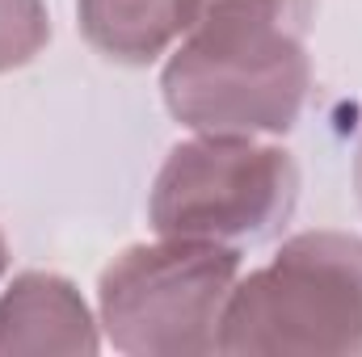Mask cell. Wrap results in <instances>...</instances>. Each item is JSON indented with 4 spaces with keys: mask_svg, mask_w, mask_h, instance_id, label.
<instances>
[{
    "mask_svg": "<svg viewBox=\"0 0 362 357\" xmlns=\"http://www.w3.org/2000/svg\"><path fill=\"white\" fill-rule=\"evenodd\" d=\"M316 0H206L160 72L165 109L185 131L286 135L312 89Z\"/></svg>",
    "mask_w": 362,
    "mask_h": 357,
    "instance_id": "cell-1",
    "label": "cell"
},
{
    "mask_svg": "<svg viewBox=\"0 0 362 357\" xmlns=\"http://www.w3.org/2000/svg\"><path fill=\"white\" fill-rule=\"evenodd\" d=\"M219 353H362V236L299 231L262 269L240 273Z\"/></svg>",
    "mask_w": 362,
    "mask_h": 357,
    "instance_id": "cell-2",
    "label": "cell"
},
{
    "mask_svg": "<svg viewBox=\"0 0 362 357\" xmlns=\"http://www.w3.org/2000/svg\"><path fill=\"white\" fill-rule=\"evenodd\" d=\"M245 273L240 248L156 236L122 248L97 282V324L118 353H219L228 298Z\"/></svg>",
    "mask_w": 362,
    "mask_h": 357,
    "instance_id": "cell-3",
    "label": "cell"
},
{
    "mask_svg": "<svg viewBox=\"0 0 362 357\" xmlns=\"http://www.w3.org/2000/svg\"><path fill=\"white\" fill-rule=\"evenodd\" d=\"M299 202V169L286 147L262 135L189 131L165 156L148 193L156 236L253 244L274 236Z\"/></svg>",
    "mask_w": 362,
    "mask_h": 357,
    "instance_id": "cell-4",
    "label": "cell"
},
{
    "mask_svg": "<svg viewBox=\"0 0 362 357\" xmlns=\"http://www.w3.org/2000/svg\"><path fill=\"white\" fill-rule=\"evenodd\" d=\"M101 324L59 273H17L0 294V353H97Z\"/></svg>",
    "mask_w": 362,
    "mask_h": 357,
    "instance_id": "cell-5",
    "label": "cell"
},
{
    "mask_svg": "<svg viewBox=\"0 0 362 357\" xmlns=\"http://www.w3.org/2000/svg\"><path fill=\"white\" fill-rule=\"evenodd\" d=\"M206 0H76V25L110 63L148 68L202 17Z\"/></svg>",
    "mask_w": 362,
    "mask_h": 357,
    "instance_id": "cell-6",
    "label": "cell"
},
{
    "mask_svg": "<svg viewBox=\"0 0 362 357\" xmlns=\"http://www.w3.org/2000/svg\"><path fill=\"white\" fill-rule=\"evenodd\" d=\"M51 42V13L42 0H0V76L34 63Z\"/></svg>",
    "mask_w": 362,
    "mask_h": 357,
    "instance_id": "cell-7",
    "label": "cell"
},
{
    "mask_svg": "<svg viewBox=\"0 0 362 357\" xmlns=\"http://www.w3.org/2000/svg\"><path fill=\"white\" fill-rule=\"evenodd\" d=\"M354 189H358V206H362V139H358V152H354Z\"/></svg>",
    "mask_w": 362,
    "mask_h": 357,
    "instance_id": "cell-8",
    "label": "cell"
},
{
    "mask_svg": "<svg viewBox=\"0 0 362 357\" xmlns=\"http://www.w3.org/2000/svg\"><path fill=\"white\" fill-rule=\"evenodd\" d=\"M4 269H8V244H4V231H0V277H4Z\"/></svg>",
    "mask_w": 362,
    "mask_h": 357,
    "instance_id": "cell-9",
    "label": "cell"
}]
</instances>
